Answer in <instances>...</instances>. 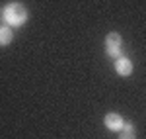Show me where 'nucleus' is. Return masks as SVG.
Instances as JSON below:
<instances>
[{
  "label": "nucleus",
  "mask_w": 146,
  "mask_h": 139,
  "mask_svg": "<svg viewBox=\"0 0 146 139\" xmlns=\"http://www.w3.org/2000/svg\"><path fill=\"white\" fill-rule=\"evenodd\" d=\"M2 20L10 28H22L23 24H27V20H29V10L23 2H18V0L8 2L2 8Z\"/></svg>",
  "instance_id": "nucleus-1"
},
{
  "label": "nucleus",
  "mask_w": 146,
  "mask_h": 139,
  "mask_svg": "<svg viewBox=\"0 0 146 139\" xmlns=\"http://www.w3.org/2000/svg\"><path fill=\"white\" fill-rule=\"evenodd\" d=\"M123 37L121 34H117V32H109V34L105 35V53H107V57L111 59H119L123 55Z\"/></svg>",
  "instance_id": "nucleus-2"
},
{
  "label": "nucleus",
  "mask_w": 146,
  "mask_h": 139,
  "mask_svg": "<svg viewBox=\"0 0 146 139\" xmlns=\"http://www.w3.org/2000/svg\"><path fill=\"white\" fill-rule=\"evenodd\" d=\"M103 126L109 129V131H115V133H119L125 126V118L121 114H117V112H107L105 118H103Z\"/></svg>",
  "instance_id": "nucleus-3"
},
{
  "label": "nucleus",
  "mask_w": 146,
  "mask_h": 139,
  "mask_svg": "<svg viewBox=\"0 0 146 139\" xmlns=\"http://www.w3.org/2000/svg\"><path fill=\"white\" fill-rule=\"evenodd\" d=\"M133 71H135V65H133V61H131L129 57L121 55L119 59H115V73H117L119 77L127 79V77L133 75Z\"/></svg>",
  "instance_id": "nucleus-4"
},
{
  "label": "nucleus",
  "mask_w": 146,
  "mask_h": 139,
  "mask_svg": "<svg viewBox=\"0 0 146 139\" xmlns=\"http://www.w3.org/2000/svg\"><path fill=\"white\" fill-rule=\"evenodd\" d=\"M14 41V28L10 26H0V47H8Z\"/></svg>",
  "instance_id": "nucleus-5"
},
{
  "label": "nucleus",
  "mask_w": 146,
  "mask_h": 139,
  "mask_svg": "<svg viewBox=\"0 0 146 139\" xmlns=\"http://www.w3.org/2000/svg\"><path fill=\"white\" fill-rule=\"evenodd\" d=\"M119 139H138V133H136V128L133 122H127L125 120L123 129L119 131Z\"/></svg>",
  "instance_id": "nucleus-6"
}]
</instances>
